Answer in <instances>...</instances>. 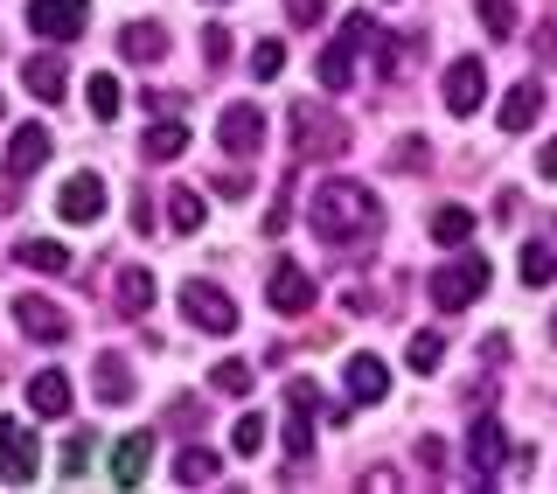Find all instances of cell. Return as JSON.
<instances>
[{
  "label": "cell",
  "mask_w": 557,
  "mask_h": 494,
  "mask_svg": "<svg viewBox=\"0 0 557 494\" xmlns=\"http://www.w3.org/2000/svg\"><path fill=\"white\" fill-rule=\"evenodd\" d=\"M57 217H63V223L104 217V182H98V174H70V182L57 188Z\"/></svg>",
  "instance_id": "14"
},
{
  "label": "cell",
  "mask_w": 557,
  "mask_h": 494,
  "mask_svg": "<svg viewBox=\"0 0 557 494\" xmlns=\"http://www.w3.org/2000/svg\"><path fill=\"white\" fill-rule=\"evenodd\" d=\"M265 307H272V313H286V321L313 313V279H307L293 258H278V264H272V279H265Z\"/></svg>",
  "instance_id": "8"
},
{
  "label": "cell",
  "mask_w": 557,
  "mask_h": 494,
  "mask_svg": "<svg viewBox=\"0 0 557 494\" xmlns=\"http://www.w3.org/2000/svg\"><path fill=\"white\" fill-rule=\"evenodd\" d=\"M216 473H223V453H209V446H188L182 460H174V481L182 487H209Z\"/></svg>",
  "instance_id": "23"
},
{
  "label": "cell",
  "mask_w": 557,
  "mask_h": 494,
  "mask_svg": "<svg viewBox=\"0 0 557 494\" xmlns=\"http://www.w3.org/2000/svg\"><path fill=\"white\" fill-rule=\"evenodd\" d=\"M405 362L418 369V376H432V369H440V362H446V342H440V334H432V328H425V334H411V348H405Z\"/></svg>",
  "instance_id": "29"
},
{
  "label": "cell",
  "mask_w": 557,
  "mask_h": 494,
  "mask_svg": "<svg viewBox=\"0 0 557 494\" xmlns=\"http://www.w3.org/2000/svg\"><path fill=\"white\" fill-rule=\"evenodd\" d=\"M348 397H356V404H376L383 391H391V369H383L376 356H348Z\"/></svg>",
  "instance_id": "19"
},
{
  "label": "cell",
  "mask_w": 557,
  "mask_h": 494,
  "mask_svg": "<svg viewBox=\"0 0 557 494\" xmlns=\"http://www.w3.org/2000/svg\"><path fill=\"white\" fill-rule=\"evenodd\" d=\"M216 196L223 202H244V196H251V174H216Z\"/></svg>",
  "instance_id": "38"
},
{
  "label": "cell",
  "mask_w": 557,
  "mask_h": 494,
  "mask_svg": "<svg viewBox=\"0 0 557 494\" xmlns=\"http://www.w3.org/2000/svg\"><path fill=\"white\" fill-rule=\"evenodd\" d=\"M307 223L327 251H370L383 237V202H376V188H362V182H321L313 202H307Z\"/></svg>",
  "instance_id": "1"
},
{
  "label": "cell",
  "mask_w": 557,
  "mask_h": 494,
  "mask_svg": "<svg viewBox=\"0 0 557 494\" xmlns=\"http://www.w3.org/2000/svg\"><path fill=\"white\" fill-rule=\"evenodd\" d=\"M22 84H28V98H63L70 91V70H63V57H28L22 63Z\"/></svg>",
  "instance_id": "18"
},
{
  "label": "cell",
  "mask_w": 557,
  "mask_h": 494,
  "mask_svg": "<svg viewBox=\"0 0 557 494\" xmlns=\"http://www.w3.org/2000/svg\"><path fill=\"white\" fill-rule=\"evenodd\" d=\"M481 293H487V258H453V264L432 272V307H440V313L474 307Z\"/></svg>",
  "instance_id": "3"
},
{
  "label": "cell",
  "mask_w": 557,
  "mask_h": 494,
  "mask_svg": "<svg viewBox=\"0 0 557 494\" xmlns=\"http://www.w3.org/2000/svg\"><path fill=\"white\" fill-rule=\"evenodd\" d=\"M209 8H223V0H209Z\"/></svg>",
  "instance_id": "43"
},
{
  "label": "cell",
  "mask_w": 557,
  "mask_h": 494,
  "mask_svg": "<svg viewBox=\"0 0 557 494\" xmlns=\"http://www.w3.org/2000/svg\"><path fill=\"white\" fill-rule=\"evenodd\" d=\"M91 383H98L104 404H126V397H133V369L119 362V356H98V362H91Z\"/></svg>",
  "instance_id": "25"
},
{
  "label": "cell",
  "mask_w": 557,
  "mask_h": 494,
  "mask_svg": "<svg viewBox=\"0 0 557 494\" xmlns=\"http://www.w3.org/2000/svg\"><path fill=\"white\" fill-rule=\"evenodd\" d=\"M467 231H474V217H467V209H460V202H446V209H432V237H440V244H446V251H453V244H467Z\"/></svg>",
  "instance_id": "28"
},
{
  "label": "cell",
  "mask_w": 557,
  "mask_h": 494,
  "mask_svg": "<svg viewBox=\"0 0 557 494\" xmlns=\"http://www.w3.org/2000/svg\"><path fill=\"white\" fill-rule=\"evenodd\" d=\"M147 460H153V439L147 432H126V439H119V453H112V481L119 487H139V481H147Z\"/></svg>",
  "instance_id": "17"
},
{
  "label": "cell",
  "mask_w": 557,
  "mask_h": 494,
  "mask_svg": "<svg viewBox=\"0 0 557 494\" xmlns=\"http://www.w3.org/2000/svg\"><path fill=\"white\" fill-rule=\"evenodd\" d=\"M42 161H49V126H14V139H8V182H28Z\"/></svg>",
  "instance_id": "15"
},
{
  "label": "cell",
  "mask_w": 557,
  "mask_h": 494,
  "mask_svg": "<svg viewBox=\"0 0 557 494\" xmlns=\"http://www.w3.org/2000/svg\"><path fill=\"white\" fill-rule=\"evenodd\" d=\"M119 104H126L119 77H112V70H98V77H91V112H98V119H119Z\"/></svg>",
  "instance_id": "33"
},
{
  "label": "cell",
  "mask_w": 557,
  "mask_h": 494,
  "mask_svg": "<svg viewBox=\"0 0 557 494\" xmlns=\"http://www.w3.org/2000/svg\"><path fill=\"white\" fill-rule=\"evenodd\" d=\"M293 147L307 153V161H327V153H342L348 147V133H342V119H327L321 104H293Z\"/></svg>",
  "instance_id": "4"
},
{
  "label": "cell",
  "mask_w": 557,
  "mask_h": 494,
  "mask_svg": "<svg viewBox=\"0 0 557 494\" xmlns=\"http://www.w3.org/2000/svg\"><path fill=\"white\" fill-rule=\"evenodd\" d=\"M536 174H550V182H557V139H544V147H536Z\"/></svg>",
  "instance_id": "41"
},
{
  "label": "cell",
  "mask_w": 557,
  "mask_h": 494,
  "mask_svg": "<svg viewBox=\"0 0 557 494\" xmlns=\"http://www.w3.org/2000/svg\"><path fill=\"white\" fill-rule=\"evenodd\" d=\"M202 57L223 63V57H231V35H223V28H202Z\"/></svg>",
  "instance_id": "40"
},
{
  "label": "cell",
  "mask_w": 557,
  "mask_h": 494,
  "mask_svg": "<svg viewBox=\"0 0 557 494\" xmlns=\"http://www.w3.org/2000/svg\"><path fill=\"white\" fill-rule=\"evenodd\" d=\"M168 231L174 237H196L202 231V196H196V188H168Z\"/></svg>",
  "instance_id": "26"
},
{
  "label": "cell",
  "mask_w": 557,
  "mask_h": 494,
  "mask_svg": "<svg viewBox=\"0 0 557 494\" xmlns=\"http://www.w3.org/2000/svg\"><path fill=\"white\" fill-rule=\"evenodd\" d=\"M440 98H446V112H453V119H474V112H481V98H487V70H481V57H453V63H446Z\"/></svg>",
  "instance_id": "6"
},
{
  "label": "cell",
  "mask_w": 557,
  "mask_h": 494,
  "mask_svg": "<svg viewBox=\"0 0 557 494\" xmlns=\"http://www.w3.org/2000/svg\"><path fill=\"white\" fill-rule=\"evenodd\" d=\"M209 383L231 391V397H244V391H251V369H244V362H216V369H209Z\"/></svg>",
  "instance_id": "35"
},
{
  "label": "cell",
  "mask_w": 557,
  "mask_h": 494,
  "mask_svg": "<svg viewBox=\"0 0 557 494\" xmlns=\"http://www.w3.org/2000/svg\"><path fill=\"white\" fill-rule=\"evenodd\" d=\"M112 307L139 321V313L153 307V272H139V264H126V272H119V286H112Z\"/></svg>",
  "instance_id": "21"
},
{
  "label": "cell",
  "mask_w": 557,
  "mask_h": 494,
  "mask_svg": "<svg viewBox=\"0 0 557 494\" xmlns=\"http://www.w3.org/2000/svg\"><path fill=\"white\" fill-rule=\"evenodd\" d=\"M28 404H35V418H70V376H63V369H35V376H28Z\"/></svg>",
  "instance_id": "16"
},
{
  "label": "cell",
  "mask_w": 557,
  "mask_h": 494,
  "mask_svg": "<svg viewBox=\"0 0 557 494\" xmlns=\"http://www.w3.org/2000/svg\"><path fill=\"white\" fill-rule=\"evenodd\" d=\"M35 473H42V453H35V439L14 425V418H0V481H8V487H28Z\"/></svg>",
  "instance_id": "10"
},
{
  "label": "cell",
  "mask_w": 557,
  "mask_h": 494,
  "mask_svg": "<svg viewBox=\"0 0 557 494\" xmlns=\"http://www.w3.org/2000/svg\"><path fill=\"white\" fill-rule=\"evenodd\" d=\"M119 49H126L133 63H153V57H168V28L161 22H133L126 35H119Z\"/></svg>",
  "instance_id": "22"
},
{
  "label": "cell",
  "mask_w": 557,
  "mask_h": 494,
  "mask_svg": "<svg viewBox=\"0 0 557 494\" xmlns=\"http://www.w3.org/2000/svg\"><path fill=\"white\" fill-rule=\"evenodd\" d=\"M516 272H522V286H550V279H557V251H550V244H522Z\"/></svg>",
  "instance_id": "27"
},
{
  "label": "cell",
  "mask_w": 557,
  "mask_h": 494,
  "mask_svg": "<svg viewBox=\"0 0 557 494\" xmlns=\"http://www.w3.org/2000/svg\"><path fill=\"white\" fill-rule=\"evenodd\" d=\"M536 112H544V84H516V91L502 98V133H530Z\"/></svg>",
  "instance_id": "20"
},
{
  "label": "cell",
  "mask_w": 557,
  "mask_h": 494,
  "mask_svg": "<svg viewBox=\"0 0 557 494\" xmlns=\"http://www.w3.org/2000/svg\"><path fill=\"white\" fill-rule=\"evenodd\" d=\"M84 467H91V439H70V446H63V473H84Z\"/></svg>",
  "instance_id": "37"
},
{
  "label": "cell",
  "mask_w": 557,
  "mask_h": 494,
  "mask_svg": "<svg viewBox=\"0 0 557 494\" xmlns=\"http://www.w3.org/2000/svg\"><path fill=\"white\" fill-rule=\"evenodd\" d=\"M14 258H22L28 264V272H70V251H63V244H49V237H22V244H14Z\"/></svg>",
  "instance_id": "24"
},
{
  "label": "cell",
  "mask_w": 557,
  "mask_h": 494,
  "mask_svg": "<svg viewBox=\"0 0 557 494\" xmlns=\"http://www.w3.org/2000/svg\"><path fill=\"white\" fill-rule=\"evenodd\" d=\"M502 453H509V439H502L495 418H474V432H467V467H474V481L481 487H495V473H502Z\"/></svg>",
  "instance_id": "13"
},
{
  "label": "cell",
  "mask_w": 557,
  "mask_h": 494,
  "mask_svg": "<svg viewBox=\"0 0 557 494\" xmlns=\"http://www.w3.org/2000/svg\"><path fill=\"white\" fill-rule=\"evenodd\" d=\"M14 321H22L28 342H49V348L70 342V313H63V307H49L42 293H22V299H14Z\"/></svg>",
  "instance_id": "11"
},
{
  "label": "cell",
  "mask_w": 557,
  "mask_h": 494,
  "mask_svg": "<svg viewBox=\"0 0 557 494\" xmlns=\"http://www.w3.org/2000/svg\"><path fill=\"white\" fill-rule=\"evenodd\" d=\"M313 411H321V391L300 376L286 391V460H313Z\"/></svg>",
  "instance_id": "9"
},
{
  "label": "cell",
  "mask_w": 557,
  "mask_h": 494,
  "mask_svg": "<svg viewBox=\"0 0 557 494\" xmlns=\"http://www.w3.org/2000/svg\"><path fill=\"white\" fill-rule=\"evenodd\" d=\"M188 153V126H153L147 133V161H182Z\"/></svg>",
  "instance_id": "30"
},
{
  "label": "cell",
  "mask_w": 557,
  "mask_h": 494,
  "mask_svg": "<svg viewBox=\"0 0 557 494\" xmlns=\"http://www.w3.org/2000/svg\"><path fill=\"white\" fill-rule=\"evenodd\" d=\"M362 42H376V22H370V14H348L342 35L321 49V84H327V91H348V84H356V49Z\"/></svg>",
  "instance_id": "2"
},
{
  "label": "cell",
  "mask_w": 557,
  "mask_h": 494,
  "mask_svg": "<svg viewBox=\"0 0 557 494\" xmlns=\"http://www.w3.org/2000/svg\"><path fill=\"white\" fill-rule=\"evenodd\" d=\"M550 342H557V313H550Z\"/></svg>",
  "instance_id": "42"
},
{
  "label": "cell",
  "mask_w": 557,
  "mask_h": 494,
  "mask_svg": "<svg viewBox=\"0 0 557 494\" xmlns=\"http://www.w3.org/2000/svg\"><path fill=\"white\" fill-rule=\"evenodd\" d=\"M258 446H265V418H258V411H244L237 425H231V453H237V460H251Z\"/></svg>",
  "instance_id": "31"
},
{
  "label": "cell",
  "mask_w": 557,
  "mask_h": 494,
  "mask_svg": "<svg viewBox=\"0 0 557 494\" xmlns=\"http://www.w3.org/2000/svg\"><path fill=\"white\" fill-rule=\"evenodd\" d=\"M278 70H286V49H278V42H258L251 49V77L258 84H278Z\"/></svg>",
  "instance_id": "34"
},
{
  "label": "cell",
  "mask_w": 557,
  "mask_h": 494,
  "mask_svg": "<svg viewBox=\"0 0 557 494\" xmlns=\"http://www.w3.org/2000/svg\"><path fill=\"white\" fill-rule=\"evenodd\" d=\"M202 418L209 411H202L196 397H174V432H202Z\"/></svg>",
  "instance_id": "36"
},
{
  "label": "cell",
  "mask_w": 557,
  "mask_h": 494,
  "mask_svg": "<svg viewBox=\"0 0 557 494\" xmlns=\"http://www.w3.org/2000/svg\"><path fill=\"white\" fill-rule=\"evenodd\" d=\"M182 313H188L202 334H231V328H237V299L216 293L209 279H188V286H182Z\"/></svg>",
  "instance_id": "5"
},
{
  "label": "cell",
  "mask_w": 557,
  "mask_h": 494,
  "mask_svg": "<svg viewBox=\"0 0 557 494\" xmlns=\"http://www.w3.org/2000/svg\"><path fill=\"white\" fill-rule=\"evenodd\" d=\"M216 139H223V153H258L265 147V112L258 104H223Z\"/></svg>",
  "instance_id": "12"
},
{
  "label": "cell",
  "mask_w": 557,
  "mask_h": 494,
  "mask_svg": "<svg viewBox=\"0 0 557 494\" xmlns=\"http://www.w3.org/2000/svg\"><path fill=\"white\" fill-rule=\"evenodd\" d=\"M84 22H91V0H35L28 8V28L42 42H77Z\"/></svg>",
  "instance_id": "7"
},
{
  "label": "cell",
  "mask_w": 557,
  "mask_h": 494,
  "mask_svg": "<svg viewBox=\"0 0 557 494\" xmlns=\"http://www.w3.org/2000/svg\"><path fill=\"white\" fill-rule=\"evenodd\" d=\"M474 14H481L487 35H516V28H522V22H516V0H474Z\"/></svg>",
  "instance_id": "32"
},
{
  "label": "cell",
  "mask_w": 557,
  "mask_h": 494,
  "mask_svg": "<svg viewBox=\"0 0 557 494\" xmlns=\"http://www.w3.org/2000/svg\"><path fill=\"white\" fill-rule=\"evenodd\" d=\"M286 22L293 28H313V22H321V0H286Z\"/></svg>",
  "instance_id": "39"
}]
</instances>
